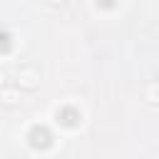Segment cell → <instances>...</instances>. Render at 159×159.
I'll list each match as a JSON object with an SVG mask.
<instances>
[{
  "instance_id": "6da1fadb",
  "label": "cell",
  "mask_w": 159,
  "mask_h": 159,
  "mask_svg": "<svg viewBox=\"0 0 159 159\" xmlns=\"http://www.w3.org/2000/svg\"><path fill=\"white\" fill-rule=\"evenodd\" d=\"M37 80H40V75H37L35 67H20V70H17V84H20V87L35 89V87H37Z\"/></svg>"
},
{
  "instance_id": "7a4b0ae2",
  "label": "cell",
  "mask_w": 159,
  "mask_h": 159,
  "mask_svg": "<svg viewBox=\"0 0 159 159\" xmlns=\"http://www.w3.org/2000/svg\"><path fill=\"white\" fill-rule=\"evenodd\" d=\"M0 97H2V102H5V104H15V102H17V99H20V94H17V92H15V89H10V87H5V89H2V94H0Z\"/></svg>"
}]
</instances>
